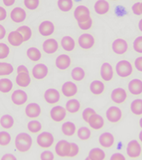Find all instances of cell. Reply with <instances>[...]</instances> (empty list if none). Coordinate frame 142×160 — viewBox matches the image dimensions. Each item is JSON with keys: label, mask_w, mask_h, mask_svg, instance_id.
Masks as SVG:
<instances>
[{"label": "cell", "mask_w": 142, "mask_h": 160, "mask_svg": "<svg viewBox=\"0 0 142 160\" xmlns=\"http://www.w3.org/2000/svg\"><path fill=\"white\" fill-rule=\"evenodd\" d=\"M130 109L133 113L136 115L142 114V100L135 99L131 102L130 105Z\"/></svg>", "instance_id": "60d3db41"}, {"label": "cell", "mask_w": 142, "mask_h": 160, "mask_svg": "<svg viewBox=\"0 0 142 160\" xmlns=\"http://www.w3.org/2000/svg\"><path fill=\"white\" fill-rule=\"evenodd\" d=\"M78 42L80 48L84 49H90L95 44V38L90 33H83L79 37Z\"/></svg>", "instance_id": "ba28073f"}, {"label": "cell", "mask_w": 142, "mask_h": 160, "mask_svg": "<svg viewBox=\"0 0 142 160\" xmlns=\"http://www.w3.org/2000/svg\"><path fill=\"white\" fill-rule=\"evenodd\" d=\"M79 151H80L79 146L75 142H70V151L68 157H75L79 153Z\"/></svg>", "instance_id": "681fc988"}, {"label": "cell", "mask_w": 142, "mask_h": 160, "mask_svg": "<svg viewBox=\"0 0 142 160\" xmlns=\"http://www.w3.org/2000/svg\"><path fill=\"white\" fill-rule=\"evenodd\" d=\"M11 19L15 22H22L26 18V12L22 8H14L10 13Z\"/></svg>", "instance_id": "ac0fdd59"}, {"label": "cell", "mask_w": 142, "mask_h": 160, "mask_svg": "<svg viewBox=\"0 0 142 160\" xmlns=\"http://www.w3.org/2000/svg\"><path fill=\"white\" fill-rule=\"evenodd\" d=\"M90 92L95 95L101 94L105 90V85L100 80H95L93 81L90 85Z\"/></svg>", "instance_id": "f546056e"}, {"label": "cell", "mask_w": 142, "mask_h": 160, "mask_svg": "<svg viewBox=\"0 0 142 160\" xmlns=\"http://www.w3.org/2000/svg\"><path fill=\"white\" fill-rule=\"evenodd\" d=\"M25 7L27 8L28 9L34 10L39 7V0H24Z\"/></svg>", "instance_id": "f6af8a7d"}, {"label": "cell", "mask_w": 142, "mask_h": 160, "mask_svg": "<svg viewBox=\"0 0 142 160\" xmlns=\"http://www.w3.org/2000/svg\"><path fill=\"white\" fill-rule=\"evenodd\" d=\"M85 160H91V159H90V158L89 157H87V158H85Z\"/></svg>", "instance_id": "03108f58"}, {"label": "cell", "mask_w": 142, "mask_h": 160, "mask_svg": "<svg viewBox=\"0 0 142 160\" xmlns=\"http://www.w3.org/2000/svg\"><path fill=\"white\" fill-rule=\"evenodd\" d=\"M80 108V102H79V100L75 99V98H71V99L68 100L65 104V109L70 113H75V112H79Z\"/></svg>", "instance_id": "f1b7e54d"}, {"label": "cell", "mask_w": 142, "mask_h": 160, "mask_svg": "<svg viewBox=\"0 0 142 160\" xmlns=\"http://www.w3.org/2000/svg\"><path fill=\"white\" fill-rule=\"evenodd\" d=\"M7 17V12L4 8L0 6V21H3Z\"/></svg>", "instance_id": "9f6ffc18"}, {"label": "cell", "mask_w": 142, "mask_h": 160, "mask_svg": "<svg viewBox=\"0 0 142 160\" xmlns=\"http://www.w3.org/2000/svg\"><path fill=\"white\" fill-rule=\"evenodd\" d=\"M77 135L81 140H87L90 138L91 132L87 127H81L78 129Z\"/></svg>", "instance_id": "b9f144b4"}, {"label": "cell", "mask_w": 142, "mask_h": 160, "mask_svg": "<svg viewBox=\"0 0 142 160\" xmlns=\"http://www.w3.org/2000/svg\"><path fill=\"white\" fill-rule=\"evenodd\" d=\"M115 69H116V72L117 74L120 76V77L125 78L130 76L132 72V66H131V63H130L129 61H126V60H122V61H120L116 64V67H115Z\"/></svg>", "instance_id": "7a4b0ae2"}, {"label": "cell", "mask_w": 142, "mask_h": 160, "mask_svg": "<svg viewBox=\"0 0 142 160\" xmlns=\"http://www.w3.org/2000/svg\"><path fill=\"white\" fill-rule=\"evenodd\" d=\"M134 49L137 52L142 53V36L138 37L137 38H135L134 41V44H133Z\"/></svg>", "instance_id": "c3c4849f"}, {"label": "cell", "mask_w": 142, "mask_h": 160, "mask_svg": "<svg viewBox=\"0 0 142 160\" xmlns=\"http://www.w3.org/2000/svg\"><path fill=\"white\" fill-rule=\"evenodd\" d=\"M18 86L21 88H27L31 82V77L29 72H20L18 73L15 78Z\"/></svg>", "instance_id": "44dd1931"}, {"label": "cell", "mask_w": 142, "mask_h": 160, "mask_svg": "<svg viewBox=\"0 0 142 160\" xmlns=\"http://www.w3.org/2000/svg\"><path fill=\"white\" fill-rule=\"evenodd\" d=\"M129 90L132 94L137 95L142 92V81L140 79H133L129 83Z\"/></svg>", "instance_id": "83f0119b"}, {"label": "cell", "mask_w": 142, "mask_h": 160, "mask_svg": "<svg viewBox=\"0 0 142 160\" xmlns=\"http://www.w3.org/2000/svg\"><path fill=\"white\" fill-rule=\"evenodd\" d=\"M41 113V108L36 102H30L25 108V114L30 118H36Z\"/></svg>", "instance_id": "4fadbf2b"}, {"label": "cell", "mask_w": 142, "mask_h": 160, "mask_svg": "<svg viewBox=\"0 0 142 160\" xmlns=\"http://www.w3.org/2000/svg\"><path fill=\"white\" fill-rule=\"evenodd\" d=\"M71 64V58L67 54H60L56 58L55 66L60 70H65L69 68Z\"/></svg>", "instance_id": "5bb4252c"}, {"label": "cell", "mask_w": 142, "mask_h": 160, "mask_svg": "<svg viewBox=\"0 0 142 160\" xmlns=\"http://www.w3.org/2000/svg\"><path fill=\"white\" fill-rule=\"evenodd\" d=\"M128 44L126 41L121 38H118L115 40L112 43L113 51L117 54H123L127 51Z\"/></svg>", "instance_id": "ffe728a7"}, {"label": "cell", "mask_w": 142, "mask_h": 160, "mask_svg": "<svg viewBox=\"0 0 142 160\" xmlns=\"http://www.w3.org/2000/svg\"><path fill=\"white\" fill-rule=\"evenodd\" d=\"M135 68H137V70L142 72V57L136 58V60H135Z\"/></svg>", "instance_id": "db71d44e"}, {"label": "cell", "mask_w": 142, "mask_h": 160, "mask_svg": "<svg viewBox=\"0 0 142 160\" xmlns=\"http://www.w3.org/2000/svg\"><path fill=\"white\" fill-rule=\"evenodd\" d=\"M58 7L63 12H69L73 8L72 0H58Z\"/></svg>", "instance_id": "ab89813d"}, {"label": "cell", "mask_w": 142, "mask_h": 160, "mask_svg": "<svg viewBox=\"0 0 142 160\" xmlns=\"http://www.w3.org/2000/svg\"><path fill=\"white\" fill-rule=\"evenodd\" d=\"M62 132L66 136H72L75 134V131H76V126L74 122L68 121L63 123L62 127H61Z\"/></svg>", "instance_id": "1f68e13d"}, {"label": "cell", "mask_w": 142, "mask_h": 160, "mask_svg": "<svg viewBox=\"0 0 142 160\" xmlns=\"http://www.w3.org/2000/svg\"><path fill=\"white\" fill-rule=\"evenodd\" d=\"M132 11L136 15L142 14L141 10H140V2H136V3H135V4L133 5Z\"/></svg>", "instance_id": "816d5d0a"}, {"label": "cell", "mask_w": 142, "mask_h": 160, "mask_svg": "<svg viewBox=\"0 0 142 160\" xmlns=\"http://www.w3.org/2000/svg\"><path fill=\"white\" fill-rule=\"evenodd\" d=\"M9 47L4 42H0V59H5L9 55Z\"/></svg>", "instance_id": "ee69618b"}, {"label": "cell", "mask_w": 142, "mask_h": 160, "mask_svg": "<svg viewBox=\"0 0 142 160\" xmlns=\"http://www.w3.org/2000/svg\"><path fill=\"white\" fill-rule=\"evenodd\" d=\"M11 100L15 105L21 106L26 103L28 101V94L22 89L15 90L11 95Z\"/></svg>", "instance_id": "52a82bcc"}, {"label": "cell", "mask_w": 142, "mask_h": 160, "mask_svg": "<svg viewBox=\"0 0 142 160\" xmlns=\"http://www.w3.org/2000/svg\"><path fill=\"white\" fill-rule=\"evenodd\" d=\"M139 28L142 32V19L140 20V22H139Z\"/></svg>", "instance_id": "94428289"}, {"label": "cell", "mask_w": 142, "mask_h": 160, "mask_svg": "<svg viewBox=\"0 0 142 160\" xmlns=\"http://www.w3.org/2000/svg\"><path fill=\"white\" fill-rule=\"evenodd\" d=\"M17 31L19 32L20 34L22 35L24 42L29 41L31 38V37H32V30H31V28L29 26L23 25L21 27L18 28Z\"/></svg>", "instance_id": "d590c367"}, {"label": "cell", "mask_w": 142, "mask_h": 160, "mask_svg": "<svg viewBox=\"0 0 142 160\" xmlns=\"http://www.w3.org/2000/svg\"><path fill=\"white\" fill-rule=\"evenodd\" d=\"M0 124L5 129H8L13 126L14 124V120L13 118L9 114H5L1 117L0 118Z\"/></svg>", "instance_id": "e575fe53"}, {"label": "cell", "mask_w": 142, "mask_h": 160, "mask_svg": "<svg viewBox=\"0 0 142 160\" xmlns=\"http://www.w3.org/2000/svg\"><path fill=\"white\" fill-rule=\"evenodd\" d=\"M88 157L91 160H104L105 158V153L101 148H95L90 150Z\"/></svg>", "instance_id": "d6a6232c"}, {"label": "cell", "mask_w": 142, "mask_h": 160, "mask_svg": "<svg viewBox=\"0 0 142 160\" xmlns=\"http://www.w3.org/2000/svg\"><path fill=\"white\" fill-rule=\"evenodd\" d=\"M92 23H93L92 18H90V19L86 20V21H84V22H78V25H79V27H80V29L88 30V29H90V28H91Z\"/></svg>", "instance_id": "7dc6e473"}, {"label": "cell", "mask_w": 142, "mask_h": 160, "mask_svg": "<svg viewBox=\"0 0 142 160\" xmlns=\"http://www.w3.org/2000/svg\"><path fill=\"white\" fill-rule=\"evenodd\" d=\"M61 46L65 51L71 52V51L75 49V39L70 36H65L61 39Z\"/></svg>", "instance_id": "484cf974"}, {"label": "cell", "mask_w": 142, "mask_h": 160, "mask_svg": "<svg viewBox=\"0 0 142 160\" xmlns=\"http://www.w3.org/2000/svg\"><path fill=\"white\" fill-rule=\"evenodd\" d=\"M140 127L142 128V118H140Z\"/></svg>", "instance_id": "be15d7a7"}, {"label": "cell", "mask_w": 142, "mask_h": 160, "mask_svg": "<svg viewBox=\"0 0 142 160\" xmlns=\"http://www.w3.org/2000/svg\"><path fill=\"white\" fill-rule=\"evenodd\" d=\"M114 136L110 132H104L99 138V142L102 147L110 148L114 143Z\"/></svg>", "instance_id": "d4e9b609"}, {"label": "cell", "mask_w": 142, "mask_h": 160, "mask_svg": "<svg viewBox=\"0 0 142 160\" xmlns=\"http://www.w3.org/2000/svg\"><path fill=\"white\" fill-rule=\"evenodd\" d=\"M95 113H96V112H95V111L93 109V108H86L82 112L83 119L85 120L86 122H88V121L90 119V118L91 117L93 114H95Z\"/></svg>", "instance_id": "bcb514c9"}, {"label": "cell", "mask_w": 142, "mask_h": 160, "mask_svg": "<svg viewBox=\"0 0 142 160\" xmlns=\"http://www.w3.org/2000/svg\"><path fill=\"white\" fill-rule=\"evenodd\" d=\"M1 160H17V158L12 153H6L3 156Z\"/></svg>", "instance_id": "11a10c76"}, {"label": "cell", "mask_w": 142, "mask_h": 160, "mask_svg": "<svg viewBox=\"0 0 142 160\" xmlns=\"http://www.w3.org/2000/svg\"><path fill=\"white\" fill-rule=\"evenodd\" d=\"M45 100L50 104H55L60 99V93L55 88H49L45 92L44 94Z\"/></svg>", "instance_id": "7c38bea8"}, {"label": "cell", "mask_w": 142, "mask_h": 160, "mask_svg": "<svg viewBox=\"0 0 142 160\" xmlns=\"http://www.w3.org/2000/svg\"><path fill=\"white\" fill-rule=\"evenodd\" d=\"M54 136L50 132H43L38 135L37 137V143L39 147L44 148L51 147L54 143Z\"/></svg>", "instance_id": "3957f363"}, {"label": "cell", "mask_w": 142, "mask_h": 160, "mask_svg": "<svg viewBox=\"0 0 142 160\" xmlns=\"http://www.w3.org/2000/svg\"><path fill=\"white\" fill-rule=\"evenodd\" d=\"M74 16H75V18L77 20L78 22L86 21V20L90 18V9L84 5H80L75 8Z\"/></svg>", "instance_id": "277c9868"}, {"label": "cell", "mask_w": 142, "mask_h": 160, "mask_svg": "<svg viewBox=\"0 0 142 160\" xmlns=\"http://www.w3.org/2000/svg\"><path fill=\"white\" fill-rule=\"evenodd\" d=\"M13 89V82L9 78H1L0 79V92L3 93H8Z\"/></svg>", "instance_id": "836d02e7"}, {"label": "cell", "mask_w": 142, "mask_h": 160, "mask_svg": "<svg viewBox=\"0 0 142 160\" xmlns=\"http://www.w3.org/2000/svg\"><path fill=\"white\" fill-rule=\"evenodd\" d=\"M5 35H6V29L3 25L0 24V40L4 38Z\"/></svg>", "instance_id": "680465c9"}, {"label": "cell", "mask_w": 142, "mask_h": 160, "mask_svg": "<svg viewBox=\"0 0 142 160\" xmlns=\"http://www.w3.org/2000/svg\"><path fill=\"white\" fill-rule=\"evenodd\" d=\"M71 77L75 81H81L85 77V70L80 67L74 68L71 71Z\"/></svg>", "instance_id": "8d00e7d4"}, {"label": "cell", "mask_w": 142, "mask_h": 160, "mask_svg": "<svg viewBox=\"0 0 142 160\" xmlns=\"http://www.w3.org/2000/svg\"><path fill=\"white\" fill-rule=\"evenodd\" d=\"M20 72H29V69L24 65H19L17 68V73H20Z\"/></svg>", "instance_id": "6f0895ef"}, {"label": "cell", "mask_w": 142, "mask_h": 160, "mask_svg": "<svg viewBox=\"0 0 142 160\" xmlns=\"http://www.w3.org/2000/svg\"><path fill=\"white\" fill-rule=\"evenodd\" d=\"M88 123L94 129H100L104 126V118L100 115L95 113L90 118Z\"/></svg>", "instance_id": "cb8c5ba5"}, {"label": "cell", "mask_w": 142, "mask_h": 160, "mask_svg": "<svg viewBox=\"0 0 142 160\" xmlns=\"http://www.w3.org/2000/svg\"><path fill=\"white\" fill-rule=\"evenodd\" d=\"M110 160H125V156L120 152H117V153H114V154L110 157Z\"/></svg>", "instance_id": "f5cc1de1"}, {"label": "cell", "mask_w": 142, "mask_h": 160, "mask_svg": "<svg viewBox=\"0 0 142 160\" xmlns=\"http://www.w3.org/2000/svg\"><path fill=\"white\" fill-rule=\"evenodd\" d=\"M32 138L26 132H20L15 138V147L19 152H25L30 149L32 146Z\"/></svg>", "instance_id": "6da1fadb"}, {"label": "cell", "mask_w": 142, "mask_h": 160, "mask_svg": "<svg viewBox=\"0 0 142 160\" xmlns=\"http://www.w3.org/2000/svg\"><path fill=\"white\" fill-rule=\"evenodd\" d=\"M127 94L125 89H123L121 88H115L111 92V99L116 103H121L126 99Z\"/></svg>", "instance_id": "7402d4cb"}, {"label": "cell", "mask_w": 142, "mask_h": 160, "mask_svg": "<svg viewBox=\"0 0 142 160\" xmlns=\"http://www.w3.org/2000/svg\"><path fill=\"white\" fill-rule=\"evenodd\" d=\"M28 129L33 133H37L42 129V124L38 120H31L28 122Z\"/></svg>", "instance_id": "f35d334b"}, {"label": "cell", "mask_w": 142, "mask_h": 160, "mask_svg": "<svg viewBox=\"0 0 142 160\" xmlns=\"http://www.w3.org/2000/svg\"><path fill=\"white\" fill-rule=\"evenodd\" d=\"M49 73V68L45 63H38L32 69V75L35 79H44Z\"/></svg>", "instance_id": "8992f818"}, {"label": "cell", "mask_w": 142, "mask_h": 160, "mask_svg": "<svg viewBox=\"0 0 142 160\" xmlns=\"http://www.w3.org/2000/svg\"><path fill=\"white\" fill-rule=\"evenodd\" d=\"M139 137H140V140L142 142V131L140 132V136H139Z\"/></svg>", "instance_id": "6125c7cd"}, {"label": "cell", "mask_w": 142, "mask_h": 160, "mask_svg": "<svg viewBox=\"0 0 142 160\" xmlns=\"http://www.w3.org/2000/svg\"><path fill=\"white\" fill-rule=\"evenodd\" d=\"M113 74H114V72H113L112 66L108 62H104L100 68V75L103 80L110 81L112 79Z\"/></svg>", "instance_id": "603a6c76"}, {"label": "cell", "mask_w": 142, "mask_h": 160, "mask_svg": "<svg viewBox=\"0 0 142 160\" xmlns=\"http://www.w3.org/2000/svg\"><path fill=\"white\" fill-rule=\"evenodd\" d=\"M40 158H41V160H54L55 156H54V153L51 151L45 150L40 155Z\"/></svg>", "instance_id": "f907efd6"}, {"label": "cell", "mask_w": 142, "mask_h": 160, "mask_svg": "<svg viewBox=\"0 0 142 160\" xmlns=\"http://www.w3.org/2000/svg\"><path fill=\"white\" fill-rule=\"evenodd\" d=\"M127 153L131 158H136L140 156L141 152V148L140 143L136 140H131L127 146Z\"/></svg>", "instance_id": "e0dca14e"}, {"label": "cell", "mask_w": 142, "mask_h": 160, "mask_svg": "<svg viewBox=\"0 0 142 160\" xmlns=\"http://www.w3.org/2000/svg\"><path fill=\"white\" fill-rule=\"evenodd\" d=\"M70 151V142L66 140H60L55 145V152L60 157H67Z\"/></svg>", "instance_id": "9c48e42d"}, {"label": "cell", "mask_w": 142, "mask_h": 160, "mask_svg": "<svg viewBox=\"0 0 142 160\" xmlns=\"http://www.w3.org/2000/svg\"><path fill=\"white\" fill-rule=\"evenodd\" d=\"M11 142V136L6 131L0 132V145L1 146H7Z\"/></svg>", "instance_id": "7bdbcfd3"}, {"label": "cell", "mask_w": 142, "mask_h": 160, "mask_svg": "<svg viewBox=\"0 0 142 160\" xmlns=\"http://www.w3.org/2000/svg\"><path fill=\"white\" fill-rule=\"evenodd\" d=\"M3 2L5 6L10 7V6H12V5L14 4L15 0H3Z\"/></svg>", "instance_id": "91938a15"}, {"label": "cell", "mask_w": 142, "mask_h": 160, "mask_svg": "<svg viewBox=\"0 0 142 160\" xmlns=\"http://www.w3.org/2000/svg\"><path fill=\"white\" fill-rule=\"evenodd\" d=\"M26 53H27L28 58L33 62H37V61L41 59V58H42L40 50L35 47H31L28 48Z\"/></svg>", "instance_id": "4dcf8cb0"}, {"label": "cell", "mask_w": 142, "mask_h": 160, "mask_svg": "<svg viewBox=\"0 0 142 160\" xmlns=\"http://www.w3.org/2000/svg\"><path fill=\"white\" fill-rule=\"evenodd\" d=\"M140 10H141V12H142V2H140Z\"/></svg>", "instance_id": "e7e4bbea"}, {"label": "cell", "mask_w": 142, "mask_h": 160, "mask_svg": "<svg viewBox=\"0 0 142 160\" xmlns=\"http://www.w3.org/2000/svg\"><path fill=\"white\" fill-rule=\"evenodd\" d=\"M50 117L55 122H61L65 119L66 117V113L67 111L65 109V108L60 106V105H57L53 107L50 110Z\"/></svg>", "instance_id": "5b68a950"}, {"label": "cell", "mask_w": 142, "mask_h": 160, "mask_svg": "<svg viewBox=\"0 0 142 160\" xmlns=\"http://www.w3.org/2000/svg\"><path fill=\"white\" fill-rule=\"evenodd\" d=\"M8 41L13 47H18L20 45H22L24 41L23 36L20 34L19 32H18L17 30L10 32L8 35Z\"/></svg>", "instance_id": "d6986e66"}, {"label": "cell", "mask_w": 142, "mask_h": 160, "mask_svg": "<svg viewBox=\"0 0 142 160\" xmlns=\"http://www.w3.org/2000/svg\"><path fill=\"white\" fill-rule=\"evenodd\" d=\"M121 116H122L121 110L118 107L112 106V107L109 108L106 111V118L111 122H118L121 118Z\"/></svg>", "instance_id": "2e32d148"}, {"label": "cell", "mask_w": 142, "mask_h": 160, "mask_svg": "<svg viewBox=\"0 0 142 160\" xmlns=\"http://www.w3.org/2000/svg\"><path fill=\"white\" fill-rule=\"evenodd\" d=\"M61 91L65 97L71 98L74 97L77 93L78 87L75 82H71V81H67L63 84Z\"/></svg>", "instance_id": "8fae6325"}, {"label": "cell", "mask_w": 142, "mask_h": 160, "mask_svg": "<svg viewBox=\"0 0 142 160\" xmlns=\"http://www.w3.org/2000/svg\"><path fill=\"white\" fill-rule=\"evenodd\" d=\"M59 48V43L55 38H49L43 42V50L48 54L55 53Z\"/></svg>", "instance_id": "9a60e30c"}, {"label": "cell", "mask_w": 142, "mask_h": 160, "mask_svg": "<svg viewBox=\"0 0 142 160\" xmlns=\"http://www.w3.org/2000/svg\"><path fill=\"white\" fill-rule=\"evenodd\" d=\"M110 9V4L105 0H98L95 4V11L98 14H105Z\"/></svg>", "instance_id": "4316f807"}, {"label": "cell", "mask_w": 142, "mask_h": 160, "mask_svg": "<svg viewBox=\"0 0 142 160\" xmlns=\"http://www.w3.org/2000/svg\"><path fill=\"white\" fill-rule=\"evenodd\" d=\"M39 32L40 34L45 37L50 36L55 32V25L51 21H49V20L43 21L39 26Z\"/></svg>", "instance_id": "30bf717a"}, {"label": "cell", "mask_w": 142, "mask_h": 160, "mask_svg": "<svg viewBox=\"0 0 142 160\" xmlns=\"http://www.w3.org/2000/svg\"><path fill=\"white\" fill-rule=\"evenodd\" d=\"M13 67L11 63L6 62H0V76H8L13 73Z\"/></svg>", "instance_id": "74e56055"}]
</instances>
